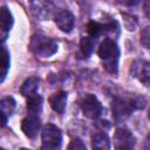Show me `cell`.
<instances>
[{"instance_id": "1", "label": "cell", "mask_w": 150, "mask_h": 150, "mask_svg": "<svg viewBox=\"0 0 150 150\" xmlns=\"http://www.w3.org/2000/svg\"><path fill=\"white\" fill-rule=\"evenodd\" d=\"M97 54L102 60L104 68L110 74H116L118 68V57H120V50L116 42L112 39L105 38L100 43Z\"/></svg>"}, {"instance_id": "2", "label": "cell", "mask_w": 150, "mask_h": 150, "mask_svg": "<svg viewBox=\"0 0 150 150\" xmlns=\"http://www.w3.org/2000/svg\"><path fill=\"white\" fill-rule=\"evenodd\" d=\"M29 49L38 57H49L57 50V43L47 36L34 35L29 43Z\"/></svg>"}, {"instance_id": "3", "label": "cell", "mask_w": 150, "mask_h": 150, "mask_svg": "<svg viewBox=\"0 0 150 150\" xmlns=\"http://www.w3.org/2000/svg\"><path fill=\"white\" fill-rule=\"evenodd\" d=\"M41 141H42V145H41L42 149H47V150L59 149L62 143V132L56 125L48 123L42 129Z\"/></svg>"}, {"instance_id": "4", "label": "cell", "mask_w": 150, "mask_h": 150, "mask_svg": "<svg viewBox=\"0 0 150 150\" xmlns=\"http://www.w3.org/2000/svg\"><path fill=\"white\" fill-rule=\"evenodd\" d=\"M29 8L36 20L45 21L55 13V5L52 0H29Z\"/></svg>"}, {"instance_id": "5", "label": "cell", "mask_w": 150, "mask_h": 150, "mask_svg": "<svg viewBox=\"0 0 150 150\" xmlns=\"http://www.w3.org/2000/svg\"><path fill=\"white\" fill-rule=\"evenodd\" d=\"M134 102L132 100H127L122 97H115L111 102V111L112 116L116 121L121 122L127 120L134 111Z\"/></svg>"}, {"instance_id": "6", "label": "cell", "mask_w": 150, "mask_h": 150, "mask_svg": "<svg viewBox=\"0 0 150 150\" xmlns=\"http://www.w3.org/2000/svg\"><path fill=\"white\" fill-rule=\"evenodd\" d=\"M81 109L88 118L95 120L102 112V104L96 98V96H94L91 94H88L83 97V100L81 102Z\"/></svg>"}, {"instance_id": "7", "label": "cell", "mask_w": 150, "mask_h": 150, "mask_svg": "<svg viewBox=\"0 0 150 150\" xmlns=\"http://www.w3.org/2000/svg\"><path fill=\"white\" fill-rule=\"evenodd\" d=\"M134 77H136L144 86H150V61L136 60L130 69Z\"/></svg>"}, {"instance_id": "8", "label": "cell", "mask_w": 150, "mask_h": 150, "mask_svg": "<svg viewBox=\"0 0 150 150\" xmlns=\"http://www.w3.org/2000/svg\"><path fill=\"white\" fill-rule=\"evenodd\" d=\"M135 143L136 139L129 129L124 127L116 129L114 135V145L116 149H131Z\"/></svg>"}, {"instance_id": "9", "label": "cell", "mask_w": 150, "mask_h": 150, "mask_svg": "<svg viewBox=\"0 0 150 150\" xmlns=\"http://www.w3.org/2000/svg\"><path fill=\"white\" fill-rule=\"evenodd\" d=\"M40 128H41L40 118L38 115L34 114H29L21 122V130L29 138H35L38 132L40 131Z\"/></svg>"}, {"instance_id": "10", "label": "cell", "mask_w": 150, "mask_h": 150, "mask_svg": "<svg viewBox=\"0 0 150 150\" xmlns=\"http://www.w3.org/2000/svg\"><path fill=\"white\" fill-rule=\"evenodd\" d=\"M54 21L56 26L64 33H69L74 28V15L67 9L57 12L54 15Z\"/></svg>"}, {"instance_id": "11", "label": "cell", "mask_w": 150, "mask_h": 150, "mask_svg": "<svg viewBox=\"0 0 150 150\" xmlns=\"http://www.w3.org/2000/svg\"><path fill=\"white\" fill-rule=\"evenodd\" d=\"M13 15L9 12V9L4 6L0 12V28H1V40L5 41L7 39V35L13 26Z\"/></svg>"}, {"instance_id": "12", "label": "cell", "mask_w": 150, "mask_h": 150, "mask_svg": "<svg viewBox=\"0 0 150 150\" xmlns=\"http://www.w3.org/2000/svg\"><path fill=\"white\" fill-rule=\"evenodd\" d=\"M114 29L112 23H100L96 21H90L87 26V32L89 34V36L91 38H98L102 34L105 33H111Z\"/></svg>"}, {"instance_id": "13", "label": "cell", "mask_w": 150, "mask_h": 150, "mask_svg": "<svg viewBox=\"0 0 150 150\" xmlns=\"http://www.w3.org/2000/svg\"><path fill=\"white\" fill-rule=\"evenodd\" d=\"M67 93L66 91H57L54 93L50 97H49V105L52 107V109L59 114H62L66 109V103H67Z\"/></svg>"}, {"instance_id": "14", "label": "cell", "mask_w": 150, "mask_h": 150, "mask_svg": "<svg viewBox=\"0 0 150 150\" xmlns=\"http://www.w3.org/2000/svg\"><path fill=\"white\" fill-rule=\"evenodd\" d=\"M0 108H1V117H2V127L6 125L7 118L12 115V112L15 109V100L11 96H6L0 101Z\"/></svg>"}, {"instance_id": "15", "label": "cell", "mask_w": 150, "mask_h": 150, "mask_svg": "<svg viewBox=\"0 0 150 150\" xmlns=\"http://www.w3.org/2000/svg\"><path fill=\"white\" fill-rule=\"evenodd\" d=\"M39 83H40V80L38 77H35V76L28 77L21 87V94L26 97H29V96L36 94V91L39 89Z\"/></svg>"}, {"instance_id": "16", "label": "cell", "mask_w": 150, "mask_h": 150, "mask_svg": "<svg viewBox=\"0 0 150 150\" xmlns=\"http://www.w3.org/2000/svg\"><path fill=\"white\" fill-rule=\"evenodd\" d=\"M91 146L96 150L110 149V141L104 132H97L91 137Z\"/></svg>"}, {"instance_id": "17", "label": "cell", "mask_w": 150, "mask_h": 150, "mask_svg": "<svg viewBox=\"0 0 150 150\" xmlns=\"http://www.w3.org/2000/svg\"><path fill=\"white\" fill-rule=\"evenodd\" d=\"M42 109V97L36 93L27 97V110L29 114L38 115Z\"/></svg>"}, {"instance_id": "18", "label": "cell", "mask_w": 150, "mask_h": 150, "mask_svg": "<svg viewBox=\"0 0 150 150\" xmlns=\"http://www.w3.org/2000/svg\"><path fill=\"white\" fill-rule=\"evenodd\" d=\"M94 46H95L94 38H91V36L82 38L81 39V42H80V50H81L82 56L83 57L90 56L91 53H93V50H94Z\"/></svg>"}, {"instance_id": "19", "label": "cell", "mask_w": 150, "mask_h": 150, "mask_svg": "<svg viewBox=\"0 0 150 150\" xmlns=\"http://www.w3.org/2000/svg\"><path fill=\"white\" fill-rule=\"evenodd\" d=\"M1 66H2V70H1V82L5 80L7 73H8V69H9V63H11V60H9V52L7 50V48L5 46L1 47Z\"/></svg>"}, {"instance_id": "20", "label": "cell", "mask_w": 150, "mask_h": 150, "mask_svg": "<svg viewBox=\"0 0 150 150\" xmlns=\"http://www.w3.org/2000/svg\"><path fill=\"white\" fill-rule=\"evenodd\" d=\"M141 43L145 48H150V27L145 26L141 32Z\"/></svg>"}, {"instance_id": "21", "label": "cell", "mask_w": 150, "mask_h": 150, "mask_svg": "<svg viewBox=\"0 0 150 150\" xmlns=\"http://www.w3.org/2000/svg\"><path fill=\"white\" fill-rule=\"evenodd\" d=\"M68 149L69 150H71V149H75V150H86V145L82 143V141L81 139H79V138H75V139H73L71 142H70V144L68 145Z\"/></svg>"}, {"instance_id": "22", "label": "cell", "mask_w": 150, "mask_h": 150, "mask_svg": "<svg viewBox=\"0 0 150 150\" xmlns=\"http://www.w3.org/2000/svg\"><path fill=\"white\" fill-rule=\"evenodd\" d=\"M117 4L122 5V6H127V7H132L139 4L141 0H116Z\"/></svg>"}, {"instance_id": "23", "label": "cell", "mask_w": 150, "mask_h": 150, "mask_svg": "<svg viewBox=\"0 0 150 150\" xmlns=\"http://www.w3.org/2000/svg\"><path fill=\"white\" fill-rule=\"evenodd\" d=\"M143 9L145 15L150 19V0H144V5H143Z\"/></svg>"}, {"instance_id": "24", "label": "cell", "mask_w": 150, "mask_h": 150, "mask_svg": "<svg viewBox=\"0 0 150 150\" xmlns=\"http://www.w3.org/2000/svg\"><path fill=\"white\" fill-rule=\"evenodd\" d=\"M148 117H149V120H150V109H149V112H148Z\"/></svg>"}]
</instances>
